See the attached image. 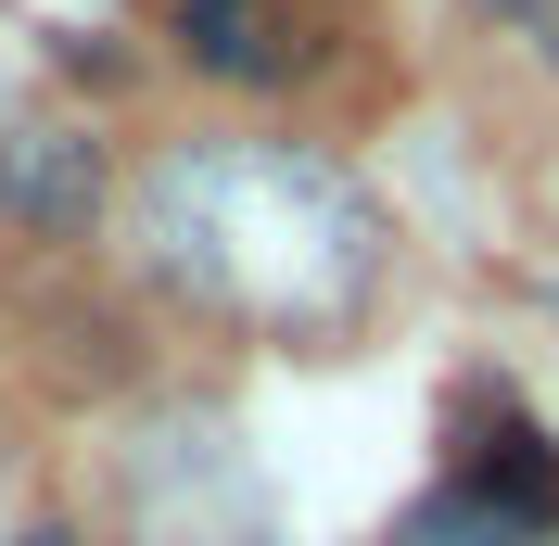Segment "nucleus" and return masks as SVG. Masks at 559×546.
Instances as JSON below:
<instances>
[{"mask_svg": "<svg viewBox=\"0 0 559 546\" xmlns=\"http://www.w3.org/2000/svg\"><path fill=\"white\" fill-rule=\"evenodd\" d=\"M90 204H103V153L76 128H26L0 153V216H26V229H90Z\"/></svg>", "mask_w": 559, "mask_h": 546, "instance_id": "1", "label": "nucleus"}, {"mask_svg": "<svg viewBox=\"0 0 559 546\" xmlns=\"http://www.w3.org/2000/svg\"><path fill=\"white\" fill-rule=\"evenodd\" d=\"M509 13H522V0H509Z\"/></svg>", "mask_w": 559, "mask_h": 546, "instance_id": "3", "label": "nucleus"}, {"mask_svg": "<svg viewBox=\"0 0 559 546\" xmlns=\"http://www.w3.org/2000/svg\"><path fill=\"white\" fill-rule=\"evenodd\" d=\"M267 13H280V0H178V38H191L216 76H254V64H267V38H254Z\"/></svg>", "mask_w": 559, "mask_h": 546, "instance_id": "2", "label": "nucleus"}]
</instances>
